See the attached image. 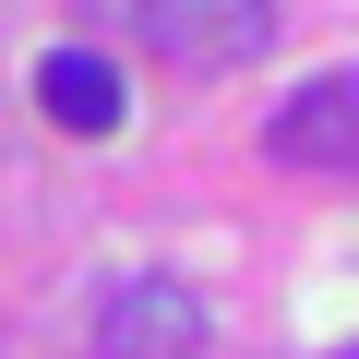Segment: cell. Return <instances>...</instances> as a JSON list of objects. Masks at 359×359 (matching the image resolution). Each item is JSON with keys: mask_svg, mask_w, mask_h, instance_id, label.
I'll use <instances>...</instances> for the list:
<instances>
[{"mask_svg": "<svg viewBox=\"0 0 359 359\" xmlns=\"http://www.w3.org/2000/svg\"><path fill=\"white\" fill-rule=\"evenodd\" d=\"M204 347H216V323H204V299L180 287V276L120 287L108 323H96V359H204Z\"/></svg>", "mask_w": 359, "mask_h": 359, "instance_id": "cell-2", "label": "cell"}, {"mask_svg": "<svg viewBox=\"0 0 359 359\" xmlns=\"http://www.w3.org/2000/svg\"><path fill=\"white\" fill-rule=\"evenodd\" d=\"M36 108H48L60 132L108 144V132L132 120V84H120V60H108V48H48V60H36Z\"/></svg>", "mask_w": 359, "mask_h": 359, "instance_id": "cell-4", "label": "cell"}, {"mask_svg": "<svg viewBox=\"0 0 359 359\" xmlns=\"http://www.w3.org/2000/svg\"><path fill=\"white\" fill-rule=\"evenodd\" d=\"M84 13L132 25L168 72H240L276 48V0H84Z\"/></svg>", "mask_w": 359, "mask_h": 359, "instance_id": "cell-1", "label": "cell"}, {"mask_svg": "<svg viewBox=\"0 0 359 359\" xmlns=\"http://www.w3.org/2000/svg\"><path fill=\"white\" fill-rule=\"evenodd\" d=\"M276 168H359V72H311L276 120H264Z\"/></svg>", "mask_w": 359, "mask_h": 359, "instance_id": "cell-3", "label": "cell"}]
</instances>
